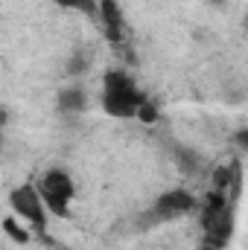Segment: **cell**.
I'll return each instance as SVG.
<instances>
[{"instance_id": "6da1fadb", "label": "cell", "mask_w": 248, "mask_h": 250, "mask_svg": "<svg viewBox=\"0 0 248 250\" xmlns=\"http://www.w3.org/2000/svg\"><path fill=\"white\" fill-rule=\"evenodd\" d=\"M146 105V96L140 93V87L134 84V79L123 70H111L105 73L102 82V108L108 117L117 120H131L140 114V108Z\"/></svg>"}, {"instance_id": "7a4b0ae2", "label": "cell", "mask_w": 248, "mask_h": 250, "mask_svg": "<svg viewBox=\"0 0 248 250\" xmlns=\"http://www.w3.org/2000/svg\"><path fill=\"white\" fill-rule=\"evenodd\" d=\"M201 230H204V245L213 250L225 248L231 233H234V207L222 192H213L204 201L201 209Z\"/></svg>"}, {"instance_id": "3957f363", "label": "cell", "mask_w": 248, "mask_h": 250, "mask_svg": "<svg viewBox=\"0 0 248 250\" xmlns=\"http://www.w3.org/2000/svg\"><path fill=\"white\" fill-rule=\"evenodd\" d=\"M35 187H38L44 204H47V209H50L53 215H67V209H70V204H73V195H76V184H73V178H70L64 169H50V172H44Z\"/></svg>"}, {"instance_id": "277c9868", "label": "cell", "mask_w": 248, "mask_h": 250, "mask_svg": "<svg viewBox=\"0 0 248 250\" xmlns=\"http://www.w3.org/2000/svg\"><path fill=\"white\" fill-rule=\"evenodd\" d=\"M9 207H12V212H15V218H21V221H26L29 227H35L38 233H44L47 230V204H44V198H41V192L35 184H24V187H18L12 195H9Z\"/></svg>"}, {"instance_id": "5b68a950", "label": "cell", "mask_w": 248, "mask_h": 250, "mask_svg": "<svg viewBox=\"0 0 248 250\" xmlns=\"http://www.w3.org/2000/svg\"><path fill=\"white\" fill-rule=\"evenodd\" d=\"M198 204H196V198L187 192V189H170V192H164L158 201H155V207H152V215L158 218V221H175V218H181L187 212H193Z\"/></svg>"}, {"instance_id": "8992f818", "label": "cell", "mask_w": 248, "mask_h": 250, "mask_svg": "<svg viewBox=\"0 0 248 250\" xmlns=\"http://www.w3.org/2000/svg\"><path fill=\"white\" fill-rule=\"evenodd\" d=\"M99 21H102L105 38L111 44H123L125 35H128V26H125L123 9H120L117 0H99Z\"/></svg>"}, {"instance_id": "52a82bcc", "label": "cell", "mask_w": 248, "mask_h": 250, "mask_svg": "<svg viewBox=\"0 0 248 250\" xmlns=\"http://www.w3.org/2000/svg\"><path fill=\"white\" fill-rule=\"evenodd\" d=\"M59 111L62 114H76L85 111V90L82 87H67L59 93Z\"/></svg>"}, {"instance_id": "ba28073f", "label": "cell", "mask_w": 248, "mask_h": 250, "mask_svg": "<svg viewBox=\"0 0 248 250\" xmlns=\"http://www.w3.org/2000/svg\"><path fill=\"white\" fill-rule=\"evenodd\" d=\"M62 9H76L85 15H99V0H56Z\"/></svg>"}, {"instance_id": "9c48e42d", "label": "cell", "mask_w": 248, "mask_h": 250, "mask_svg": "<svg viewBox=\"0 0 248 250\" xmlns=\"http://www.w3.org/2000/svg\"><path fill=\"white\" fill-rule=\"evenodd\" d=\"M3 230H6L15 242H29V230H26V227H21V224H18V218H6V221H3Z\"/></svg>"}, {"instance_id": "30bf717a", "label": "cell", "mask_w": 248, "mask_h": 250, "mask_svg": "<svg viewBox=\"0 0 248 250\" xmlns=\"http://www.w3.org/2000/svg\"><path fill=\"white\" fill-rule=\"evenodd\" d=\"M234 140H237V146H240L243 151H248V128L237 131V134H234Z\"/></svg>"}, {"instance_id": "8fae6325", "label": "cell", "mask_w": 248, "mask_h": 250, "mask_svg": "<svg viewBox=\"0 0 248 250\" xmlns=\"http://www.w3.org/2000/svg\"><path fill=\"white\" fill-rule=\"evenodd\" d=\"M213 3H222V0H213Z\"/></svg>"}]
</instances>
